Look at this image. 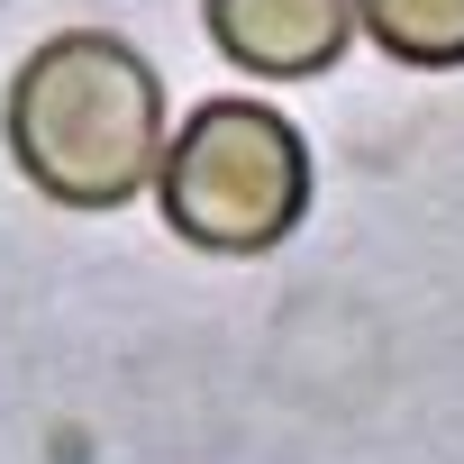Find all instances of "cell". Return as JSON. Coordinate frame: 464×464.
<instances>
[{
	"mask_svg": "<svg viewBox=\"0 0 464 464\" xmlns=\"http://www.w3.org/2000/svg\"><path fill=\"white\" fill-rule=\"evenodd\" d=\"M10 164L55 209H128L164 164V82L110 28H55L0 101Z\"/></svg>",
	"mask_w": 464,
	"mask_h": 464,
	"instance_id": "cell-1",
	"label": "cell"
},
{
	"mask_svg": "<svg viewBox=\"0 0 464 464\" xmlns=\"http://www.w3.org/2000/svg\"><path fill=\"white\" fill-rule=\"evenodd\" d=\"M164 227L200 256H265L310 218V137L265 101H200L155 164Z\"/></svg>",
	"mask_w": 464,
	"mask_h": 464,
	"instance_id": "cell-2",
	"label": "cell"
},
{
	"mask_svg": "<svg viewBox=\"0 0 464 464\" xmlns=\"http://www.w3.org/2000/svg\"><path fill=\"white\" fill-rule=\"evenodd\" d=\"M209 46L246 64L256 82H301L328 73L355 37V0H200Z\"/></svg>",
	"mask_w": 464,
	"mask_h": 464,
	"instance_id": "cell-3",
	"label": "cell"
},
{
	"mask_svg": "<svg viewBox=\"0 0 464 464\" xmlns=\"http://www.w3.org/2000/svg\"><path fill=\"white\" fill-rule=\"evenodd\" d=\"M355 19L410 73H455L464 64V0H355Z\"/></svg>",
	"mask_w": 464,
	"mask_h": 464,
	"instance_id": "cell-4",
	"label": "cell"
}]
</instances>
